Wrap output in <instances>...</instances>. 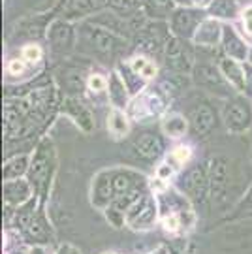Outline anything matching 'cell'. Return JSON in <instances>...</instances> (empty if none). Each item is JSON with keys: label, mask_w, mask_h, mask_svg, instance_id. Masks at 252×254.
Returning <instances> with one entry per match:
<instances>
[{"label": "cell", "mask_w": 252, "mask_h": 254, "mask_svg": "<svg viewBox=\"0 0 252 254\" xmlns=\"http://www.w3.org/2000/svg\"><path fill=\"white\" fill-rule=\"evenodd\" d=\"M4 196L8 203H17L28 198V185L25 181H15V183H6L4 187Z\"/></svg>", "instance_id": "cell-15"}, {"label": "cell", "mask_w": 252, "mask_h": 254, "mask_svg": "<svg viewBox=\"0 0 252 254\" xmlns=\"http://www.w3.org/2000/svg\"><path fill=\"white\" fill-rule=\"evenodd\" d=\"M132 72L135 75H141L143 79H151L156 73V66L153 63H149L147 59H143V57H137V59L132 61Z\"/></svg>", "instance_id": "cell-20"}, {"label": "cell", "mask_w": 252, "mask_h": 254, "mask_svg": "<svg viewBox=\"0 0 252 254\" xmlns=\"http://www.w3.org/2000/svg\"><path fill=\"white\" fill-rule=\"evenodd\" d=\"M30 232H32V236L38 237V239L45 236V228L42 226V224H34V222H32V230H30Z\"/></svg>", "instance_id": "cell-35"}, {"label": "cell", "mask_w": 252, "mask_h": 254, "mask_svg": "<svg viewBox=\"0 0 252 254\" xmlns=\"http://www.w3.org/2000/svg\"><path fill=\"white\" fill-rule=\"evenodd\" d=\"M135 151L145 160H154L158 154L162 153V143L154 134H141L135 139Z\"/></svg>", "instance_id": "cell-8"}, {"label": "cell", "mask_w": 252, "mask_h": 254, "mask_svg": "<svg viewBox=\"0 0 252 254\" xmlns=\"http://www.w3.org/2000/svg\"><path fill=\"white\" fill-rule=\"evenodd\" d=\"M108 218H111V220H113V224H115V226H121V222H123V220H121V213H119L117 209H109Z\"/></svg>", "instance_id": "cell-34"}, {"label": "cell", "mask_w": 252, "mask_h": 254, "mask_svg": "<svg viewBox=\"0 0 252 254\" xmlns=\"http://www.w3.org/2000/svg\"><path fill=\"white\" fill-rule=\"evenodd\" d=\"M220 68H222L224 75L228 77V81L234 83L237 89H245V85H247V77H243L245 72L239 64L234 63V61H230V59H226V61H222Z\"/></svg>", "instance_id": "cell-14"}, {"label": "cell", "mask_w": 252, "mask_h": 254, "mask_svg": "<svg viewBox=\"0 0 252 254\" xmlns=\"http://www.w3.org/2000/svg\"><path fill=\"white\" fill-rule=\"evenodd\" d=\"M32 254H44V253H42L40 249H36V251H34V253H32Z\"/></svg>", "instance_id": "cell-41"}, {"label": "cell", "mask_w": 252, "mask_h": 254, "mask_svg": "<svg viewBox=\"0 0 252 254\" xmlns=\"http://www.w3.org/2000/svg\"><path fill=\"white\" fill-rule=\"evenodd\" d=\"M224 49L226 53L237 59V61H245V57H247V47L239 38L235 36L232 28H224Z\"/></svg>", "instance_id": "cell-13"}, {"label": "cell", "mask_w": 252, "mask_h": 254, "mask_svg": "<svg viewBox=\"0 0 252 254\" xmlns=\"http://www.w3.org/2000/svg\"><path fill=\"white\" fill-rule=\"evenodd\" d=\"M109 89H111V100L115 102L117 106H125V102H126L125 83L121 81L117 75H113V79H111V85H109Z\"/></svg>", "instance_id": "cell-25"}, {"label": "cell", "mask_w": 252, "mask_h": 254, "mask_svg": "<svg viewBox=\"0 0 252 254\" xmlns=\"http://www.w3.org/2000/svg\"><path fill=\"white\" fill-rule=\"evenodd\" d=\"M173 2H179V4H192V0H173Z\"/></svg>", "instance_id": "cell-40"}, {"label": "cell", "mask_w": 252, "mask_h": 254, "mask_svg": "<svg viewBox=\"0 0 252 254\" xmlns=\"http://www.w3.org/2000/svg\"><path fill=\"white\" fill-rule=\"evenodd\" d=\"M89 87L92 89L94 92H98V91H104L106 87H108V81L102 77V75H90V79H89Z\"/></svg>", "instance_id": "cell-28"}, {"label": "cell", "mask_w": 252, "mask_h": 254, "mask_svg": "<svg viewBox=\"0 0 252 254\" xmlns=\"http://www.w3.org/2000/svg\"><path fill=\"white\" fill-rule=\"evenodd\" d=\"M251 63H252V53H251Z\"/></svg>", "instance_id": "cell-42"}, {"label": "cell", "mask_w": 252, "mask_h": 254, "mask_svg": "<svg viewBox=\"0 0 252 254\" xmlns=\"http://www.w3.org/2000/svg\"><path fill=\"white\" fill-rule=\"evenodd\" d=\"M134 175L132 173H119L113 179V194L117 196V200H121L123 196L130 194L134 190Z\"/></svg>", "instance_id": "cell-17"}, {"label": "cell", "mask_w": 252, "mask_h": 254, "mask_svg": "<svg viewBox=\"0 0 252 254\" xmlns=\"http://www.w3.org/2000/svg\"><path fill=\"white\" fill-rule=\"evenodd\" d=\"M108 179H109L108 173H102L98 177V183H96V198H98L100 203L108 200L111 190H113V183H109Z\"/></svg>", "instance_id": "cell-26"}, {"label": "cell", "mask_w": 252, "mask_h": 254, "mask_svg": "<svg viewBox=\"0 0 252 254\" xmlns=\"http://www.w3.org/2000/svg\"><path fill=\"white\" fill-rule=\"evenodd\" d=\"M83 36L90 47H94L98 53L113 55L125 47L123 38H119L115 32L108 30L106 27H96V25H87L83 28Z\"/></svg>", "instance_id": "cell-1"}, {"label": "cell", "mask_w": 252, "mask_h": 254, "mask_svg": "<svg viewBox=\"0 0 252 254\" xmlns=\"http://www.w3.org/2000/svg\"><path fill=\"white\" fill-rule=\"evenodd\" d=\"M23 55H25V59H27V61L36 63L38 59L42 57V51H40V47L38 46H27L25 47V51H23Z\"/></svg>", "instance_id": "cell-29"}, {"label": "cell", "mask_w": 252, "mask_h": 254, "mask_svg": "<svg viewBox=\"0 0 252 254\" xmlns=\"http://www.w3.org/2000/svg\"><path fill=\"white\" fill-rule=\"evenodd\" d=\"M47 166H49V156L44 151V147L38 151V156L34 158V164H32V177L36 181H42L44 179L45 172H47Z\"/></svg>", "instance_id": "cell-23"}, {"label": "cell", "mask_w": 252, "mask_h": 254, "mask_svg": "<svg viewBox=\"0 0 252 254\" xmlns=\"http://www.w3.org/2000/svg\"><path fill=\"white\" fill-rule=\"evenodd\" d=\"M9 72L11 73L23 72V63H19V61H11V63H9Z\"/></svg>", "instance_id": "cell-36"}, {"label": "cell", "mask_w": 252, "mask_h": 254, "mask_svg": "<svg viewBox=\"0 0 252 254\" xmlns=\"http://www.w3.org/2000/svg\"><path fill=\"white\" fill-rule=\"evenodd\" d=\"M92 9H94V0H68L63 13L66 17H77L90 13Z\"/></svg>", "instance_id": "cell-18"}, {"label": "cell", "mask_w": 252, "mask_h": 254, "mask_svg": "<svg viewBox=\"0 0 252 254\" xmlns=\"http://www.w3.org/2000/svg\"><path fill=\"white\" fill-rule=\"evenodd\" d=\"M192 127H194V132L203 136L207 134L211 128L215 127V113L213 109L209 108L207 104H201L196 108V111L192 113Z\"/></svg>", "instance_id": "cell-10"}, {"label": "cell", "mask_w": 252, "mask_h": 254, "mask_svg": "<svg viewBox=\"0 0 252 254\" xmlns=\"http://www.w3.org/2000/svg\"><path fill=\"white\" fill-rule=\"evenodd\" d=\"M211 11L216 17L234 19L237 15V4H235L234 0H213Z\"/></svg>", "instance_id": "cell-19"}, {"label": "cell", "mask_w": 252, "mask_h": 254, "mask_svg": "<svg viewBox=\"0 0 252 254\" xmlns=\"http://www.w3.org/2000/svg\"><path fill=\"white\" fill-rule=\"evenodd\" d=\"M173 158H175L179 164H185L190 158V149H189V147H179V149H175Z\"/></svg>", "instance_id": "cell-30"}, {"label": "cell", "mask_w": 252, "mask_h": 254, "mask_svg": "<svg viewBox=\"0 0 252 254\" xmlns=\"http://www.w3.org/2000/svg\"><path fill=\"white\" fill-rule=\"evenodd\" d=\"M224 28H220V25L216 21H203L198 28H196V34H194V42L198 46L213 47L220 40V32Z\"/></svg>", "instance_id": "cell-6"}, {"label": "cell", "mask_w": 252, "mask_h": 254, "mask_svg": "<svg viewBox=\"0 0 252 254\" xmlns=\"http://www.w3.org/2000/svg\"><path fill=\"white\" fill-rule=\"evenodd\" d=\"M192 4H196L199 8H205L209 4H213V0H192Z\"/></svg>", "instance_id": "cell-39"}, {"label": "cell", "mask_w": 252, "mask_h": 254, "mask_svg": "<svg viewBox=\"0 0 252 254\" xmlns=\"http://www.w3.org/2000/svg\"><path fill=\"white\" fill-rule=\"evenodd\" d=\"M164 226H166V230L175 232V230L179 228V218H177V215H170V217L164 220Z\"/></svg>", "instance_id": "cell-31"}, {"label": "cell", "mask_w": 252, "mask_h": 254, "mask_svg": "<svg viewBox=\"0 0 252 254\" xmlns=\"http://www.w3.org/2000/svg\"><path fill=\"white\" fill-rule=\"evenodd\" d=\"M111 4L115 6V8H121V9H128L132 8L135 2L134 0H111Z\"/></svg>", "instance_id": "cell-33"}, {"label": "cell", "mask_w": 252, "mask_h": 254, "mask_svg": "<svg viewBox=\"0 0 252 254\" xmlns=\"http://www.w3.org/2000/svg\"><path fill=\"white\" fill-rule=\"evenodd\" d=\"M156 218V205L151 198H141L139 201H135L134 209L128 217V222L134 228H145L151 226Z\"/></svg>", "instance_id": "cell-3"}, {"label": "cell", "mask_w": 252, "mask_h": 254, "mask_svg": "<svg viewBox=\"0 0 252 254\" xmlns=\"http://www.w3.org/2000/svg\"><path fill=\"white\" fill-rule=\"evenodd\" d=\"M49 40H51V44H53L55 47H59V49H68L73 42L72 27L63 23V21H57V23H53L51 30H49Z\"/></svg>", "instance_id": "cell-11"}, {"label": "cell", "mask_w": 252, "mask_h": 254, "mask_svg": "<svg viewBox=\"0 0 252 254\" xmlns=\"http://www.w3.org/2000/svg\"><path fill=\"white\" fill-rule=\"evenodd\" d=\"M164 130H166V134H170L171 137H181L185 132H187V121L179 115H173L166 121V125H164Z\"/></svg>", "instance_id": "cell-22"}, {"label": "cell", "mask_w": 252, "mask_h": 254, "mask_svg": "<svg viewBox=\"0 0 252 254\" xmlns=\"http://www.w3.org/2000/svg\"><path fill=\"white\" fill-rule=\"evenodd\" d=\"M66 111H70L75 121H79V125H81L85 130H92V117H90L89 109L81 106L79 102L75 100H66Z\"/></svg>", "instance_id": "cell-16"}, {"label": "cell", "mask_w": 252, "mask_h": 254, "mask_svg": "<svg viewBox=\"0 0 252 254\" xmlns=\"http://www.w3.org/2000/svg\"><path fill=\"white\" fill-rule=\"evenodd\" d=\"M196 75H198V81L201 83L203 87L211 89V91L226 92V89H228L224 77L216 72L213 66H199L198 70H196Z\"/></svg>", "instance_id": "cell-9"}, {"label": "cell", "mask_w": 252, "mask_h": 254, "mask_svg": "<svg viewBox=\"0 0 252 254\" xmlns=\"http://www.w3.org/2000/svg\"><path fill=\"white\" fill-rule=\"evenodd\" d=\"M187 189H189L190 196L194 198V200L201 201L205 198V194H207V181H205V175L203 172L196 168L194 172L189 175V185H187Z\"/></svg>", "instance_id": "cell-12"}, {"label": "cell", "mask_w": 252, "mask_h": 254, "mask_svg": "<svg viewBox=\"0 0 252 254\" xmlns=\"http://www.w3.org/2000/svg\"><path fill=\"white\" fill-rule=\"evenodd\" d=\"M226 123L232 130H243L251 125V111L243 102H232L226 109Z\"/></svg>", "instance_id": "cell-5"}, {"label": "cell", "mask_w": 252, "mask_h": 254, "mask_svg": "<svg viewBox=\"0 0 252 254\" xmlns=\"http://www.w3.org/2000/svg\"><path fill=\"white\" fill-rule=\"evenodd\" d=\"M147 4L153 11H168L173 6V0H147Z\"/></svg>", "instance_id": "cell-27"}, {"label": "cell", "mask_w": 252, "mask_h": 254, "mask_svg": "<svg viewBox=\"0 0 252 254\" xmlns=\"http://www.w3.org/2000/svg\"><path fill=\"white\" fill-rule=\"evenodd\" d=\"M25 168H27V158H25V156L9 160V162L6 164V168H4V179H13V177H19L21 173L25 172Z\"/></svg>", "instance_id": "cell-24"}, {"label": "cell", "mask_w": 252, "mask_h": 254, "mask_svg": "<svg viewBox=\"0 0 252 254\" xmlns=\"http://www.w3.org/2000/svg\"><path fill=\"white\" fill-rule=\"evenodd\" d=\"M158 175H160V177H170V175H171V168H168L166 164H164V166H160V170H158Z\"/></svg>", "instance_id": "cell-38"}, {"label": "cell", "mask_w": 252, "mask_h": 254, "mask_svg": "<svg viewBox=\"0 0 252 254\" xmlns=\"http://www.w3.org/2000/svg\"><path fill=\"white\" fill-rule=\"evenodd\" d=\"M109 130L115 134L117 137L125 136L126 132H128V121L126 117L121 113V111H111V115H109Z\"/></svg>", "instance_id": "cell-21"}, {"label": "cell", "mask_w": 252, "mask_h": 254, "mask_svg": "<svg viewBox=\"0 0 252 254\" xmlns=\"http://www.w3.org/2000/svg\"><path fill=\"white\" fill-rule=\"evenodd\" d=\"M198 13L190 11V9H179L173 13L171 19V28L173 32L181 38H189L192 34H196V25H198Z\"/></svg>", "instance_id": "cell-4"}, {"label": "cell", "mask_w": 252, "mask_h": 254, "mask_svg": "<svg viewBox=\"0 0 252 254\" xmlns=\"http://www.w3.org/2000/svg\"><path fill=\"white\" fill-rule=\"evenodd\" d=\"M245 72H247V91L249 94H252V68H245Z\"/></svg>", "instance_id": "cell-37"}, {"label": "cell", "mask_w": 252, "mask_h": 254, "mask_svg": "<svg viewBox=\"0 0 252 254\" xmlns=\"http://www.w3.org/2000/svg\"><path fill=\"white\" fill-rule=\"evenodd\" d=\"M243 25H245V28H247V32H251V34H252V6H251V8L245 9Z\"/></svg>", "instance_id": "cell-32"}, {"label": "cell", "mask_w": 252, "mask_h": 254, "mask_svg": "<svg viewBox=\"0 0 252 254\" xmlns=\"http://www.w3.org/2000/svg\"><path fill=\"white\" fill-rule=\"evenodd\" d=\"M166 64L168 68L175 72H189L192 66V57H190L187 46L181 40H171L166 49Z\"/></svg>", "instance_id": "cell-2"}, {"label": "cell", "mask_w": 252, "mask_h": 254, "mask_svg": "<svg viewBox=\"0 0 252 254\" xmlns=\"http://www.w3.org/2000/svg\"><path fill=\"white\" fill-rule=\"evenodd\" d=\"M228 187V170H226L224 160H215L211 164V192L213 198L222 200Z\"/></svg>", "instance_id": "cell-7"}]
</instances>
